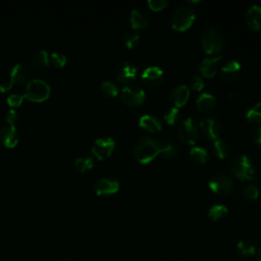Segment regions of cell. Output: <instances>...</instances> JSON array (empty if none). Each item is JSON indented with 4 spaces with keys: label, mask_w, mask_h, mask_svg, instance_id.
<instances>
[{
    "label": "cell",
    "mask_w": 261,
    "mask_h": 261,
    "mask_svg": "<svg viewBox=\"0 0 261 261\" xmlns=\"http://www.w3.org/2000/svg\"><path fill=\"white\" fill-rule=\"evenodd\" d=\"M159 154L158 141L149 136H142L133 145V155L137 161L147 164Z\"/></svg>",
    "instance_id": "obj_1"
},
{
    "label": "cell",
    "mask_w": 261,
    "mask_h": 261,
    "mask_svg": "<svg viewBox=\"0 0 261 261\" xmlns=\"http://www.w3.org/2000/svg\"><path fill=\"white\" fill-rule=\"evenodd\" d=\"M201 45L207 54H216L221 51L224 45V37L215 28H208L201 34Z\"/></svg>",
    "instance_id": "obj_2"
},
{
    "label": "cell",
    "mask_w": 261,
    "mask_h": 261,
    "mask_svg": "<svg viewBox=\"0 0 261 261\" xmlns=\"http://www.w3.org/2000/svg\"><path fill=\"white\" fill-rule=\"evenodd\" d=\"M230 171L233 176L240 180L253 179L255 176L254 163L252 159L246 154L239 155L231 161Z\"/></svg>",
    "instance_id": "obj_3"
},
{
    "label": "cell",
    "mask_w": 261,
    "mask_h": 261,
    "mask_svg": "<svg viewBox=\"0 0 261 261\" xmlns=\"http://www.w3.org/2000/svg\"><path fill=\"white\" fill-rule=\"evenodd\" d=\"M195 9L189 5H180L171 14V27L176 31H186L194 22Z\"/></svg>",
    "instance_id": "obj_4"
},
{
    "label": "cell",
    "mask_w": 261,
    "mask_h": 261,
    "mask_svg": "<svg viewBox=\"0 0 261 261\" xmlns=\"http://www.w3.org/2000/svg\"><path fill=\"white\" fill-rule=\"evenodd\" d=\"M51 88L49 84L42 79H32L24 87V96L33 101H43L50 95Z\"/></svg>",
    "instance_id": "obj_5"
},
{
    "label": "cell",
    "mask_w": 261,
    "mask_h": 261,
    "mask_svg": "<svg viewBox=\"0 0 261 261\" xmlns=\"http://www.w3.org/2000/svg\"><path fill=\"white\" fill-rule=\"evenodd\" d=\"M177 134L182 143L187 145H193L198 139L199 129L195 121L192 118L187 117L179 123Z\"/></svg>",
    "instance_id": "obj_6"
},
{
    "label": "cell",
    "mask_w": 261,
    "mask_h": 261,
    "mask_svg": "<svg viewBox=\"0 0 261 261\" xmlns=\"http://www.w3.org/2000/svg\"><path fill=\"white\" fill-rule=\"evenodd\" d=\"M200 127L202 133L210 140H217L219 139L222 127L217 117L213 115H206L201 118L200 120Z\"/></svg>",
    "instance_id": "obj_7"
},
{
    "label": "cell",
    "mask_w": 261,
    "mask_h": 261,
    "mask_svg": "<svg viewBox=\"0 0 261 261\" xmlns=\"http://www.w3.org/2000/svg\"><path fill=\"white\" fill-rule=\"evenodd\" d=\"M120 98L128 106H139L145 101L146 94L137 86H126L121 90Z\"/></svg>",
    "instance_id": "obj_8"
},
{
    "label": "cell",
    "mask_w": 261,
    "mask_h": 261,
    "mask_svg": "<svg viewBox=\"0 0 261 261\" xmlns=\"http://www.w3.org/2000/svg\"><path fill=\"white\" fill-rule=\"evenodd\" d=\"M210 189L219 195H228L233 188L232 179L224 173H216L209 180Z\"/></svg>",
    "instance_id": "obj_9"
},
{
    "label": "cell",
    "mask_w": 261,
    "mask_h": 261,
    "mask_svg": "<svg viewBox=\"0 0 261 261\" xmlns=\"http://www.w3.org/2000/svg\"><path fill=\"white\" fill-rule=\"evenodd\" d=\"M115 142L111 137H100L92 145L93 154L100 160L109 157L114 149Z\"/></svg>",
    "instance_id": "obj_10"
},
{
    "label": "cell",
    "mask_w": 261,
    "mask_h": 261,
    "mask_svg": "<svg viewBox=\"0 0 261 261\" xmlns=\"http://www.w3.org/2000/svg\"><path fill=\"white\" fill-rule=\"evenodd\" d=\"M94 189L96 194L99 196H109L118 191L119 182L115 177L103 176L95 182Z\"/></svg>",
    "instance_id": "obj_11"
},
{
    "label": "cell",
    "mask_w": 261,
    "mask_h": 261,
    "mask_svg": "<svg viewBox=\"0 0 261 261\" xmlns=\"http://www.w3.org/2000/svg\"><path fill=\"white\" fill-rule=\"evenodd\" d=\"M137 67L132 61L122 62L116 71L117 80L122 84H129L136 79Z\"/></svg>",
    "instance_id": "obj_12"
},
{
    "label": "cell",
    "mask_w": 261,
    "mask_h": 261,
    "mask_svg": "<svg viewBox=\"0 0 261 261\" xmlns=\"http://www.w3.org/2000/svg\"><path fill=\"white\" fill-rule=\"evenodd\" d=\"M190 96V90L186 85H177L169 93V101L174 107H180L188 101Z\"/></svg>",
    "instance_id": "obj_13"
},
{
    "label": "cell",
    "mask_w": 261,
    "mask_h": 261,
    "mask_svg": "<svg viewBox=\"0 0 261 261\" xmlns=\"http://www.w3.org/2000/svg\"><path fill=\"white\" fill-rule=\"evenodd\" d=\"M141 77L146 85L157 86L163 80V71L158 66H148L143 70Z\"/></svg>",
    "instance_id": "obj_14"
},
{
    "label": "cell",
    "mask_w": 261,
    "mask_h": 261,
    "mask_svg": "<svg viewBox=\"0 0 261 261\" xmlns=\"http://www.w3.org/2000/svg\"><path fill=\"white\" fill-rule=\"evenodd\" d=\"M0 141L6 147H13L18 141L17 129L13 124L6 123L0 128Z\"/></svg>",
    "instance_id": "obj_15"
},
{
    "label": "cell",
    "mask_w": 261,
    "mask_h": 261,
    "mask_svg": "<svg viewBox=\"0 0 261 261\" xmlns=\"http://www.w3.org/2000/svg\"><path fill=\"white\" fill-rule=\"evenodd\" d=\"M139 125L148 132L156 133L161 129L162 122H161V118L158 115L148 113L140 117Z\"/></svg>",
    "instance_id": "obj_16"
},
{
    "label": "cell",
    "mask_w": 261,
    "mask_h": 261,
    "mask_svg": "<svg viewBox=\"0 0 261 261\" xmlns=\"http://www.w3.org/2000/svg\"><path fill=\"white\" fill-rule=\"evenodd\" d=\"M221 56H216V57H206L204 58L199 66V70L201 73L206 76V77H211L215 75L217 71L218 64L221 60Z\"/></svg>",
    "instance_id": "obj_17"
},
{
    "label": "cell",
    "mask_w": 261,
    "mask_h": 261,
    "mask_svg": "<svg viewBox=\"0 0 261 261\" xmlns=\"http://www.w3.org/2000/svg\"><path fill=\"white\" fill-rule=\"evenodd\" d=\"M216 104V98L211 93L203 92L201 93L197 100H196V106L197 109L202 113H208L210 112Z\"/></svg>",
    "instance_id": "obj_18"
},
{
    "label": "cell",
    "mask_w": 261,
    "mask_h": 261,
    "mask_svg": "<svg viewBox=\"0 0 261 261\" xmlns=\"http://www.w3.org/2000/svg\"><path fill=\"white\" fill-rule=\"evenodd\" d=\"M246 21L252 30L261 31V6H250L246 12Z\"/></svg>",
    "instance_id": "obj_19"
},
{
    "label": "cell",
    "mask_w": 261,
    "mask_h": 261,
    "mask_svg": "<svg viewBox=\"0 0 261 261\" xmlns=\"http://www.w3.org/2000/svg\"><path fill=\"white\" fill-rule=\"evenodd\" d=\"M129 21L133 29L141 30L148 25L149 23V17L147 13L141 9L135 8L130 11L129 14Z\"/></svg>",
    "instance_id": "obj_20"
},
{
    "label": "cell",
    "mask_w": 261,
    "mask_h": 261,
    "mask_svg": "<svg viewBox=\"0 0 261 261\" xmlns=\"http://www.w3.org/2000/svg\"><path fill=\"white\" fill-rule=\"evenodd\" d=\"M241 64L237 60H228L224 62L220 68L221 76L226 81L236 79L240 72Z\"/></svg>",
    "instance_id": "obj_21"
},
{
    "label": "cell",
    "mask_w": 261,
    "mask_h": 261,
    "mask_svg": "<svg viewBox=\"0 0 261 261\" xmlns=\"http://www.w3.org/2000/svg\"><path fill=\"white\" fill-rule=\"evenodd\" d=\"M29 74V69L25 64L21 62L15 63L10 69V80L13 84H22Z\"/></svg>",
    "instance_id": "obj_22"
},
{
    "label": "cell",
    "mask_w": 261,
    "mask_h": 261,
    "mask_svg": "<svg viewBox=\"0 0 261 261\" xmlns=\"http://www.w3.org/2000/svg\"><path fill=\"white\" fill-rule=\"evenodd\" d=\"M158 146H159V153L161 154L162 157L166 159H171L175 157L177 154L176 145L170 139L165 138L158 141Z\"/></svg>",
    "instance_id": "obj_23"
},
{
    "label": "cell",
    "mask_w": 261,
    "mask_h": 261,
    "mask_svg": "<svg viewBox=\"0 0 261 261\" xmlns=\"http://www.w3.org/2000/svg\"><path fill=\"white\" fill-rule=\"evenodd\" d=\"M237 251L241 256L245 258H251L255 255L256 248L252 242L248 240H241L237 245Z\"/></svg>",
    "instance_id": "obj_24"
},
{
    "label": "cell",
    "mask_w": 261,
    "mask_h": 261,
    "mask_svg": "<svg viewBox=\"0 0 261 261\" xmlns=\"http://www.w3.org/2000/svg\"><path fill=\"white\" fill-rule=\"evenodd\" d=\"M49 51L46 49H37L32 54V61L38 66H47L49 64Z\"/></svg>",
    "instance_id": "obj_25"
},
{
    "label": "cell",
    "mask_w": 261,
    "mask_h": 261,
    "mask_svg": "<svg viewBox=\"0 0 261 261\" xmlns=\"http://www.w3.org/2000/svg\"><path fill=\"white\" fill-rule=\"evenodd\" d=\"M227 208L224 205H214L208 210V217L213 221H220L222 220L227 214Z\"/></svg>",
    "instance_id": "obj_26"
},
{
    "label": "cell",
    "mask_w": 261,
    "mask_h": 261,
    "mask_svg": "<svg viewBox=\"0 0 261 261\" xmlns=\"http://www.w3.org/2000/svg\"><path fill=\"white\" fill-rule=\"evenodd\" d=\"M94 163H95L94 159L87 155L80 156L74 161L75 168L81 172H86V171L91 170L94 167Z\"/></svg>",
    "instance_id": "obj_27"
},
{
    "label": "cell",
    "mask_w": 261,
    "mask_h": 261,
    "mask_svg": "<svg viewBox=\"0 0 261 261\" xmlns=\"http://www.w3.org/2000/svg\"><path fill=\"white\" fill-rule=\"evenodd\" d=\"M100 91L105 97L111 98V97H114L117 95L118 88H117V85L113 81L105 80L100 84Z\"/></svg>",
    "instance_id": "obj_28"
},
{
    "label": "cell",
    "mask_w": 261,
    "mask_h": 261,
    "mask_svg": "<svg viewBox=\"0 0 261 261\" xmlns=\"http://www.w3.org/2000/svg\"><path fill=\"white\" fill-rule=\"evenodd\" d=\"M246 118L249 122L253 124L261 123V102L256 103L247 111Z\"/></svg>",
    "instance_id": "obj_29"
},
{
    "label": "cell",
    "mask_w": 261,
    "mask_h": 261,
    "mask_svg": "<svg viewBox=\"0 0 261 261\" xmlns=\"http://www.w3.org/2000/svg\"><path fill=\"white\" fill-rule=\"evenodd\" d=\"M213 151L218 158L224 159L228 155V146L225 141L217 139L213 142Z\"/></svg>",
    "instance_id": "obj_30"
},
{
    "label": "cell",
    "mask_w": 261,
    "mask_h": 261,
    "mask_svg": "<svg viewBox=\"0 0 261 261\" xmlns=\"http://www.w3.org/2000/svg\"><path fill=\"white\" fill-rule=\"evenodd\" d=\"M190 155L192 157V159L196 162H199V163H203L207 160L208 158V153L207 151L202 148V147H199V146H195L193 147L191 150H190Z\"/></svg>",
    "instance_id": "obj_31"
},
{
    "label": "cell",
    "mask_w": 261,
    "mask_h": 261,
    "mask_svg": "<svg viewBox=\"0 0 261 261\" xmlns=\"http://www.w3.org/2000/svg\"><path fill=\"white\" fill-rule=\"evenodd\" d=\"M243 196L250 201H254L259 196V188L255 184H247L243 188Z\"/></svg>",
    "instance_id": "obj_32"
},
{
    "label": "cell",
    "mask_w": 261,
    "mask_h": 261,
    "mask_svg": "<svg viewBox=\"0 0 261 261\" xmlns=\"http://www.w3.org/2000/svg\"><path fill=\"white\" fill-rule=\"evenodd\" d=\"M179 116H180V112L178 108L174 106L167 108L164 112V120L167 124H174L175 122L178 121Z\"/></svg>",
    "instance_id": "obj_33"
},
{
    "label": "cell",
    "mask_w": 261,
    "mask_h": 261,
    "mask_svg": "<svg viewBox=\"0 0 261 261\" xmlns=\"http://www.w3.org/2000/svg\"><path fill=\"white\" fill-rule=\"evenodd\" d=\"M66 62V57L64 54L58 51H52L49 53V63L53 66H63Z\"/></svg>",
    "instance_id": "obj_34"
},
{
    "label": "cell",
    "mask_w": 261,
    "mask_h": 261,
    "mask_svg": "<svg viewBox=\"0 0 261 261\" xmlns=\"http://www.w3.org/2000/svg\"><path fill=\"white\" fill-rule=\"evenodd\" d=\"M22 99H23L22 94H20L18 92H14V93H11L7 96L6 101L10 106L15 107V106H18L22 102Z\"/></svg>",
    "instance_id": "obj_35"
},
{
    "label": "cell",
    "mask_w": 261,
    "mask_h": 261,
    "mask_svg": "<svg viewBox=\"0 0 261 261\" xmlns=\"http://www.w3.org/2000/svg\"><path fill=\"white\" fill-rule=\"evenodd\" d=\"M19 118H20V113L17 109H14V108H10L5 114V119L9 124L14 125V123L17 122Z\"/></svg>",
    "instance_id": "obj_36"
},
{
    "label": "cell",
    "mask_w": 261,
    "mask_h": 261,
    "mask_svg": "<svg viewBox=\"0 0 261 261\" xmlns=\"http://www.w3.org/2000/svg\"><path fill=\"white\" fill-rule=\"evenodd\" d=\"M139 39H140V37H139V35L137 33H128L124 37V44L129 49L134 48V47H136L138 45Z\"/></svg>",
    "instance_id": "obj_37"
},
{
    "label": "cell",
    "mask_w": 261,
    "mask_h": 261,
    "mask_svg": "<svg viewBox=\"0 0 261 261\" xmlns=\"http://www.w3.org/2000/svg\"><path fill=\"white\" fill-rule=\"evenodd\" d=\"M189 84H190V87L195 91H201L204 87V81L202 80V77L198 75L192 76L189 81Z\"/></svg>",
    "instance_id": "obj_38"
},
{
    "label": "cell",
    "mask_w": 261,
    "mask_h": 261,
    "mask_svg": "<svg viewBox=\"0 0 261 261\" xmlns=\"http://www.w3.org/2000/svg\"><path fill=\"white\" fill-rule=\"evenodd\" d=\"M148 5L153 10H161L167 5L166 0H148Z\"/></svg>",
    "instance_id": "obj_39"
},
{
    "label": "cell",
    "mask_w": 261,
    "mask_h": 261,
    "mask_svg": "<svg viewBox=\"0 0 261 261\" xmlns=\"http://www.w3.org/2000/svg\"><path fill=\"white\" fill-rule=\"evenodd\" d=\"M252 137H253L254 142H255L257 145L261 146V126L255 127V128L253 129Z\"/></svg>",
    "instance_id": "obj_40"
},
{
    "label": "cell",
    "mask_w": 261,
    "mask_h": 261,
    "mask_svg": "<svg viewBox=\"0 0 261 261\" xmlns=\"http://www.w3.org/2000/svg\"><path fill=\"white\" fill-rule=\"evenodd\" d=\"M12 85H13V83H12V81L10 79L4 80V81H2L0 83V91L6 92V91H8L12 87Z\"/></svg>",
    "instance_id": "obj_41"
},
{
    "label": "cell",
    "mask_w": 261,
    "mask_h": 261,
    "mask_svg": "<svg viewBox=\"0 0 261 261\" xmlns=\"http://www.w3.org/2000/svg\"><path fill=\"white\" fill-rule=\"evenodd\" d=\"M258 257H259V260L261 261V246L258 249Z\"/></svg>",
    "instance_id": "obj_42"
}]
</instances>
